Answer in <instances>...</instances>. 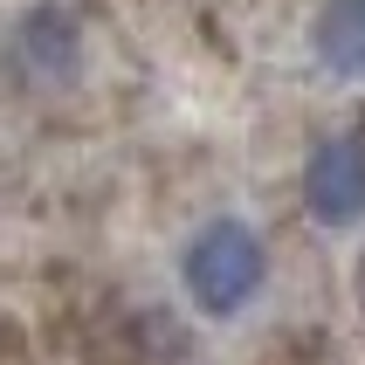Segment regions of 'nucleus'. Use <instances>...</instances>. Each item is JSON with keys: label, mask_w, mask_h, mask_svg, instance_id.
<instances>
[{"label": "nucleus", "mask_w": 365, "mask_h": 365, "mask_svg": "<svg viewBox=\"0 0 365 365\" xmlns=\"http://www.w3.org/2000/svg\"><path fill=\"white\" fill-rule=\"evenodd\" d=\"M351 297H359V310H365V255H359V269H351Z\"/></svg>", "instance_id": "5"}, {"label": "nucleus", "mask_w": 365, "mask_h": 365, "mask_svg": "<svg viewBox=\"0 0 365 365\" xmlns=\"http://www.w3.org/2000/svg\"><path fill=\"white\" fill-rule=\"evenodd\" d=\"M21 62H28L35 76H56V69H69V62H76V21L56 14V7H41V14L21 28Z\"/></svg>", "instance_id": "4"}, {"label": "nucleus", "mask_w": 365, "mask_h": 365, "mask_svg": "<svg viewBox=\"0 0 365 365\" xmlns=\"http://www.w3.org/2000/svg\"><path fill=\"white\" fill-rule=\"evenodd\" d=\"M304 207L331 235L365 221V138L359 131H338L304 159Z\"/></svg>", "instance_id": "2"}, {"label": "nucleus", "mask_w": 365, "mask_h": 365, "mask_svg": "<svg viewBox=\"0 0 365 365\" xmlns=\"http://www.w3.org/2000/svg\"><path fill=\"white\" fill-rule=\"evenodd\" d=\"M310 56L331 76H365V0H324L310 21Z\"/></svg>", "instance_id": "3"}, {"label": "nucleus", "mask_w": 365, "mask_h": 365, "mask_svg": "<svg viewBox=\"0 0 365 365\" xmlns=\"http://www.w3.org/2000/svg\"><path fill=\"white\" fill-rule=\"evenodd\" d=\"M180 283L193 297V310H207V317H242L269 283V242L242 214H214L180 248Z\"/></svg>", "instance_id": "1"}]
</instances>
